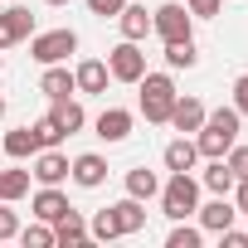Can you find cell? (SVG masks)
Wrapping results in <instances>:
<instances>
[{"mask_svg":"<svg viewBox=\"0 0 248 248\" xmlns=\"http://www.w3.org/2000/svg\"><path fill=\"white\" fill-rule=\"evenodd\" d=\"M233 180H238V175L229 170V161H224V156H214V161L204 166V175H200V185H204L209 195H229V190H233Z\"/></svg>","mask_w":248,"mask_h":248,"instance_id":"obj_21","label":"cell"},{"mask_svg":"<svg viewBox=\"0 0 248 248\" xmlns=\"http://www.w3.org/2000/svg\"><path fill=\"white\" fill-rule=\"evenodd\" d=\"M137 88H141V117L151 122V127H166L170 107H175V78L170 73H141Z\"/></svg>","mask_w":248,"mask_h":248,"instance_id":"obj_2","label":"cell"},{"mask_svg":"<svg viewBox=\"0 0 248 248\" xmlns=\"http://www.w3.org/2000/svg\"><path fill=\"white\" fill-rule=\"evenodd\" d=\"M49 117H54V122H59V127H63V132H68V137H73V132H83V127H88V112H83V102H73V97H59V102H54V112H49Z\"/></svg>","mask_w":248,"mask_h":248,"instance_id":"obj_22","label":"cell"},{"mask_svg":"<svg viewBox=\"0 0 248 248\" xmlns=\"http://www.w3.org/2000/svg\"><path fill=\"white\" fill-rule=\"evenodd\" d=\"M0 68H5V54H0Z\"/></svg>","mask_w":248,"mask_h":248,"instance_id":"obj_39","label":"cell"},{"mask_svg":"<svg viewBox=\"0 0 248 248\" xmlns=\"http://www.w3.org/2000/svg\"><path fill=\"white\" fill-rule=\"evenodd\" d=\"M30 209H34V219L54 224V219L68 209V195H63L59 185H39V190H34V200H30Z\"/></svg>","mask_w":248,"mask_h":248,"instance_id":"obj_17","label":"cell"},{"mask_svg":"<svg viewBox=\"0 0 248 248\" xmlns=\"http://www.w3.org/2000/svg\"><path fill=\"white\" fill-rule=\"evenodd\" d=\"M107 73H112V83H137V78L146 73V54H141V44H137V39L112 44V49H107Z\"/></svg>","mask_w":248,"mask_h":248,"instance_id":"obj_6","label":"cell"},{"mask_svg":"<svg viewBox=\"0 0 248 248\" xmlns=\"http://www.w3.org/2000/svg\"><path fill=\"white\" fill-rule=\"evenodd\" d=\"M127 5V0H88V10L93 15H102V20H117V10Z\"/></svg>","mask_w":248,"mask_h":248,"instance_id":"obj_34","label":"cell"},{"mask_svg":"<svg viewBox=\"0 0 248 248\" xmlns=\"http://www.w3.org/2000/svg\"><path fill=\"white\" fill-rule=\"evenodd\" d=\"M161 214L166 219H190L195 209H200V180L190 175V170H170V180L161 185Z\"/></svg>","mask_w":248,"mask_h":248,"instance_id":"obj_3","label":"cell"},{"mask_svg":"<svg viewBox=\"0 0 248 248\" xmlns=\"http://www.w3.org/2000/svg\"><path fill=\"white\" fill-rule=\"evenodd\" d=\"M200 243H204V229H195L185 219H175V229L166 233V248H200Z\"/></svg>","mask_w":248,"mask_h":248,"instance_id":"obj_27","label":"cell"},{"mask_svg":"<svg viewBox=\"0 0 248 248\" xmlns=\"http://www.w3.org/2000/svg\"><path fill=\"white\" fill-rule=\"evenodd\" d=\"M195 214H200V229H204V233H219V229H229V224L238 219V209L229 204V195H214V200L200 204Z\"/></svg>","mask_w":248,"mask_h":248,"instance_id":"obj_14","label":"cell"},{"mask_svg":"<svg viewBox=\"0 0 248 248\" xmlns=\"http://www.w3.org/2000/svg\"><path fill=\"white\" fill-rule=\"evenodd\" d=\"M73 83H78V93H88V97H97V93H107V83H112V73H107V63H102V59H83V63L73 68Z\"/></svg>","mask_w":248,"mask_h":248,"instance_id":"obj_13","label":"cell"},{"mask_svg":"<svg viewBox=\"0 0 248 248\" xmlns=\"http://www.w3.org/2000/svg\"><path fill=\"white\" fill-rule=\"evenodd\" d=\"M68 180H73V185H83V190H97V185L107 180V161H102L97 151H83V156H73V161H68Z\"/></svg>","mask_w":248,"mask_h":248,"instance_id":"obj_9","label":"cell"},{"mask_svg":"<svg viewBox=\"0 0 248 248\" xmlns=\"http://www.w3.org/2000/svg\"><path fill=\"white\" fill-rule=\"evenodd\" d=\"M39 93H44L49 102H59V97H73V93H78V83H73V73H68L63 63H44V78H39Z\"/></svg>","mask_w":248,"mask_h":248,"instance_id":"obj_16","label":"cell"},{"mask_svg":"<svg viewBox=\"0 0 248 248\" xmlns=\"http://www.w3.org/2000/svg\"><path fill=\"white\" fill-rule=\"evenodd\" d=\"M34 151H39L34 127H15V132H5V156H10V161H34Z\"/></svg>","mask_w":248,"mask_h":248,"instance_id":"obj_20","label":"cell"},{"mask_svg":"<svg viewBox=\"0 0 248 248\" xmlns=\"http://www.w3.org/2000/svg\"><path fill=\"white\" fill-rule=\"evenodd\" d=\"M238 112L233 107H219V112H204V127L195 132V146H200V156L204 161H214V156H224L233 141H238Z\"/></svg>","mask_w":248,"mask_h":248,"instance_id":"obj_1","label":"cell"},{"mask_svg":"<svg viewBox=\"0 0 248 248\" xmlns=\"http://www.w3.org/2000/svg\"><path fill=\"white\" fill-rule=\"evenodd\" d=\"M224 161H229V170H233V175H248V146H238V141H233V146L224 151Z\"/></svg>","mask_w":248,"mask_h":248,"instance_id":"obj_30","label":"cell"},{"mask_svg":"<svg viewBox=\"0 0 248 248\" xmlns=\"http://www.w3.org/2000/svg\"><path fill=\"white\" fill-rule=\"evenodd\" d=\"M30 34H34L30 5H5V10H0V49H15V44H25Z\"/></svg>","mask_w":248,"mask_h":248,"instance_id":"obj_7","label":"cell"},{"mask_svg":"<svg viewBox=\"0 0 248 248\" xmlns=\"http://www.w3.org/2000/svg\"><path fill=\"white\" fill-rule=\"evenodd\" d=\"M117 30H122V39H137V44H141V39L151 34V10H146V5H132V0H127V5L117 10Z\"/></svg>","mask_w":248,"mask_h":248,"instance_id":"obj_15","label":"cell"},{"mask_svg":"<svg viewBox=\"0 0 248 248\" xmlns=\"http://www.w3.org/2000/svg\"><path fill=\"white\" fill-rule=\"evenodd\" d=\"M127 195H137V200H156V195H161V175L146 170V166L127 170Z\"/></svg>","mask_w":248,"mask_h":248,"instance_id":"obj_25","label":"cell"},{"mask_svg":"<svg viewBox=\"0 0 248 248\" xmlns=\"http://www.w3.org/2000/svg\"><path fill=\"white\" fill-rule=\"evenodd\" d=\"M233 209H238V214H248V175H238V180H233Z\"/></svg>","mask_w":248,"mask_h":248,"instance_id":"obj_36","label":"cell"},{"mask_svg":"<svg viewBox=\"0 0 248 248\" xmlns=\"http://www.w3.org/2000/svg\"><path fill=\"white\" fill-rule=\"evenodd\" d=\"M185 5H190V15H195V20H214L224 0H185Z\"/></svg>","mask_w":248,"mask_h":248,"instance_id":"obj_32","label":"cell"},{"mask_svg":"<svg viewBox=\"0 0 248 248\" xmlns=\"http://www.w3.org/2000/svg\"><path fill=\"white\" fill-rule=\"evenodd\" d=\"M15 238H20L25 248H54V224H44V219H39V224H30V229H20Z\"/></svg>","mask_w":248,"mask_h":248,"instance_id":"obj_28","label":"cell"},{"mask_svg":"<svg viewBox=\"0 0 248 248\" xmlns=\"http://www.w3.org/2000/svg\"><path fill=\"white\" fill-rule=\"evenodd\" d=\"M25 195H30V170H20V166L0 170V200H5V204H20Z\"/></svg>","mask_w":248,"mask_h":248,"instance_id":"obj_23","label":"cell"},{"mask_svg":"<svg viewBox=\"0 0 248 248\" xmlns=\"http://www.w3.org/2000/svg\"><path fill=\"white\" fill-rule=\"evenodd\" d=\"M132 122H137V117H132L127 107H107V112L93 122V127H97V137H102L107 146H117V141H127V137H132Z\"/></svg>","mask_w":248,"mask_h":248,"instance_id":"obj_11","label":"cell"},{"mask_svg":"<svg viewBox=\"0 0 248 248\" xmlns=\"http://www.w3.org/2000/svg\"><path fill=\"white\" fill-rule=\"evenodd\" d=\"M233 112H238V117H248V73L233 83Z\"/></svg>","mask_w":248,"mask_h":248,"instance_id":"obj_35","label":"cell"},{"mask_svg":"<svg viewBox=\"0 0 248 248\" xmlns=\"http://www.w3.org/2000/svg\"><path fill=\"white\" fill-rule=\"evenodd\" d=\"M54 243H59V248H83V243H93V238H88V219H83L73 204L54 219Z\"/></svg>","mask_w":248,"mask_h":248,"instance_id":"obj_10","label":"cell"},{"mask_svg":"<svg viewBox=\"0 0 248 248\" xmlns=\"http://www.w3.org/2000/svg\"><path fill=\"white\" fill-rule=\"evenodd\" d=\"M161 161H166V170H195V161H200V146H195L190 137H175V141L161 151Z\"/></svg>","mask_w":248,"mask_h":248,"instance_id":"obj_19","label":"cell"},{"mask_svg":"<svg viewBox=\"0 0 248 248\" xmlns=\"http://www.w3.org/2000/svg\"><path fill=\"white\" fill-rule=\"evenodd\" d=\"M195 63H200V44H195V34L166 44V68H195Z\"/></svg>","mask_w":248,"mask_h":248,"instance_id":"obj_24","label":"cell"},{"mask_svg":"<svg viewBox=\"0 0 248 248\" xmlns=\"http://www.w3.org/2000/svg\"><path fill=\"white\" fill-rule=\"evenodd\" d=\"M112 214H117L122 233H141V229H146V200H137V195L117 200V204H112Z\"/></svg>","mask_w":248,"mask_h":248,"instance_id":"obj_18","label":"cell"},{"mask_svg":"<svg viewBox=\"0 0 248 248\" xmlns=\"http://www.w3.org/2000/svg\"><path fill=\"white\" fill-rule=\"evenodd\" d=\"M219 248H248V233L229 224V229H219Z\"/></svg>","mask_w":248,"mask_h":248,"instance_id":"obj_33","label":"cell"},{"mask_svg":"<svg viewBox=\"0 0 248 248\" xmlns=\"http://www.w3.org/2000/svg\"><path fill=\"white\" fill-rule=\"evenodd\" d=\"M68 54H78V34H73V30L30 34V59H34V63H63Z\"/></svg>","mask_w":248,"mask_h":248,"instance_id":"obj_5","label":"cell"},{"mask_svg":"<svg viewBox=\"0 0 248 248\" xmlns=\"http://www.w3.org/2000/svg\"><path fill=\"white\" fill-rule=\"evenodd\" d=\"M190 30H195V15H190L185 0H166V5L151 10V34H161V44H170V39H190Z\"/></svg>","mask_w":248,"mask_h":248,"instance_id":"obj_4","label":"cell"},{"mask_svg":"<svg viewBox=\"0 0 248 248\" xmlns=\"http://www.w3.org/2000/svg\"><path fill=\"white\" fill-rule=\"evenodd\" d=\"M34 137H39V151H44V146H59V141H63L68 132L59 127L54 117H39V122H34Z\"/></svg>","mask_w":248,"mask_h":248,"instance_id":"obj_29","label":"cell"},{"mask_svg":"<svg viewBox=\"0 0 248 248\" xmlns=\"http://www.w3.org/2000/svg\"><path fill=\"white\" fill-rule=\"evenodd\" d=\"M39 185H63L68 180V156L59 151V146H44V151H34V170H30Z\"/></svg>","mask_w":248,"mask_h":248,"instance_id":"obj_8","label":"cell"},{"mask_svg":"<svg viewBox=\"0 0 248 248\" xmlns=\"http://www.w3.org/2000/svg\"><path fill=\"white\" fill-rule=\"evenodd\" d=\"M44 5H68V0H44Z\"/></svg>","mask_w":248,"mask_h":248,"instance_id":"obj_37","label":"cell"},{"mask_svg":"<svg viewBox=\"0 0 248 248\" xmlns=\"http://www.w3.org/2000/svg\"><path fill=\"white\" fill-rule=\"evenodd\" d=\"M15 233H20V219H15V209H10L5 200H0V243L15 238Z\"/></svg>","mask_w":248,"mask_h":248,"instance_id":"obj_31","label":"cell"},{"mask_svg":"<svg viewBox=\"0 0 248 248\" xmlns=\"http://www.w3.org/2000/svg\"><path fill=\"white\" fill-rule=\"evenodd\" d=\"M88 238H93V243H112V238H122V224H117L112 204H107V209H97V214L88 219Z\"/></svg>","mask_w":248,"mask_h":248,"instance_id":"obj_26","label":"cell"},{"mask_svg":"<svg viewBox=\"0 0 248 248\" xmlns=\"http://www.w3.org/2000/svg\"><path fill=\"white\" fill-rule=\"evenodd\" d=\"M204 112H209V107H204L200 97H180V93H175V107H170V127H175L180 137H185V132H200V127H204Z\"/></svg>","mask_w":248,"mask_h":248,"instance_id":"obj_12","label":"cell"},{"mask_svg":"<svg viewBox=\"0 0 248 248\" xmlns=\"http://www.w3.org/2000/svg\"><path fill=\"white\" fill-rule=\"evenodd\" d=\"M0 117H5V97H0Z\"/></svg>","mask_w":248,"mask_h":248,"instance_id":"obj_38","label":"cell"}]
</instances>
